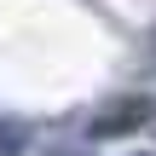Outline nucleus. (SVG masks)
<instances>
[{"label": "nucleus", "instance_id": "f257e3e1", "mask_svg": "<svg viewBox=\"0 0 156 156\" xmlns=\"http://www.w3.org/2000/svg\"><path fill=\"white\" fill-rule=\"evenodd\" d=\"M151 122V98H110L93 122H87V139H116V133H133Z\"/></svg>", "mask_w": 156, "mask_h": 156}, {"label": "nucleus", "instance_id": "f03ea898", "mask_svg": "<svg viewBox=\"0 0 156 156\" xmlns=\"http://www.w3.org/2000/svg\"><path fill=\"white\" fill-rule=\"evenodd\" d=\"M29 151V127L23 122H0V156H23Z\"/></svg>", "mask_w": 156, "mask_h": 156}, {"label": "nucleus", "instance_id": "7ed1b4c3", "mask_svg": "<svg viewBox=\"0 0 156 156\" xmlns=\"http://www.w3.org/2000/svg\"><path fill=\"white\" fill-rule=\"evenodd\" d=\"M133 156H151V151H133Z\"/></svg>", "mask_w": 156, "mask_h": 156}]
</instances>
